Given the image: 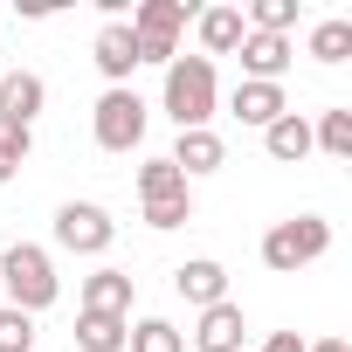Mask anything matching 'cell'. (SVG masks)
<instances>
[{
    "mask_svg": "<svg viewBox=\"0 0 352 352\" xmlns=\"http://www.w3.org/2000/svg\"><path fill=\"white\" fill-rule=\"evenodd\" d=\"M159 111L180 124V131H214V111H221V76H214V63H208V56H173V63H166Z\"/></svg>",
    "mask_w": 352,
    "mask_h": 352,
    "instance_id": "cell-1",
    "label": "cell"
},
{
    "mask_svg": "<svg viewBox=\"0 0 352 352\" xmlns=\"http://www.w3.org/2000/svg\"><path fill=\"white\" fill-rule=\"evenodd\" d=\"M56 297H63L56 256H49L42 242H8V256H0V304H14V311L42 318Z\"/></svg>",
    "mask_w": 352,
    "mask_h": 352,
    "instance_id": "cell-2",
    "label": "cell"
},
{
    "mask_svg": "<svg viewBox=\"0 0 352 352\" xmlns=\"http://www.w3.org/2000/svg\"><path fill=\"white\" fill-rule=\"evenodd\" d=\"M318 256H331V221L324 214H290L263 235V270H276V276H297Z\"/></svg>",
    "mask_w": 352,
    "mask_h": 352,
    "instance_id": "cell-3",
    "label": "cell"
},
{
    "mask_svg": "<svg viewBox=\"0 0 352 352\" xmlns=\"http://www.w3.org/2000/svg\"><path fill=\"white\" fill-rule=\"evenodd\" d=\"M201 8H187V0H138V8H131V42H138V63H173V56H180V28L194 21Z\"/></svg>",
    "mask_w": 352,
    "mask_h": 352,
    "instance_id": "cell-4",
    "label": "cell"
},
{
    "mask_svg": "<svg viewBox=\"0 0 352 352\" xmlns=\"http://www.w3.org/2000/svg\"><path fill=\"white\" fill-rule=\"evenodd\" d=\"M145 124H152V104H145L138 90H104L97 111H90L97 152H138V145H145Z\"/></svg>",
    "mask_w": 352,
    "mask_h": 352,
    "instance_id": "cell-5",
    "label": "cell"
},
{
    "mask_svg": "<svg viewBox=\"0 0 352 352\" xmlns=\"http://www.w3.org/2000/svg\"><path fill=\"white\" fill-rule=\"evenodd\" d=\"M111 242H118L111 208H97V201H63V208H56V249H69V256H104Z\"/></svg>",
    "mask_w": 352,
    "mask_h": 352,
    "instance_id": "cell-6",
    "label": "cell"
},
{
    "mask_svg": "<svg viewBox=\"0 0 352 352\" xmlns=\"http://www.w3.org/2000/svg\"><path fill=\"white\" fill-rule=\"evenodd\" d=\"M242 331H249L242 304H235V297H221V304H208V311L194 318L187 345H194V352H242Z\"/></svg>",
    "mask_w": 352,
    "mask_h": 352,
    "instance_id": "cell-7",
    "label": "cell"
},
{
    "mask_svg": "<svg viewBox=\"0 0 352 352\" xmlns=\"http://www.w3.org/2000/svg\"><path fill=\"white\" fill-rule=\"evenodd\" d=\"M242 83H283L290 76V63H297V49H290V35H242Z\"/></svg>",
    "mask_w": 352,
    "mask_h": 352,
    "instance_id": "cell-8",
    "label": "cell"
},
{
    "mask_svg": "<svg viewBox=\"0 0 352 352\" xmlns=\"http://www.w3.org/2000/svg\"><path fill=\"white\" fill-rule=\"evenodd\" d=\"M131 297H138V276H131V270H90V276H83V290H76V311L131 318Z\"/></svg>",
    "mask_w": 352,
    "mask_h": 352,
    "instance_id": "cell-9",
    "label": "cell"
},
{
    "mask_svg": "<svg viewBox=\"0 0 352 352\" xmlns=\"http://www.w3.org/2000/svg\"><path fill=\"white\" fill-rule=\"evenodd\" d=\"M166 159L180 166V180L194 187V180H208V173H221V166H228V138H221V131H180Z\"/></svg>",
    "mask_w": 352,
    "mask_h": 352,
    "instance_id": "cell-10",
    "label": "cell"
},
{
    "mask_svg": "<svg viewBox=\"0 0 352 352\" xmlns=\"http://www.w3.org/2000/svg\"><path fill=\"white\" fill-rule=\"evenodd\" d=\"M90 56H97V69H104V83H111V90H131L138 42H131V28H124V21H104V28H97V42H90Z\"/></svg>",
    "mask_w": 352,
    "mask_h": 352,
    "instance_id": "cell-11",
    "label": "cell"
},
{
    "mask_svg": "<svg viewBox=\"0 0 352 352\" xmlns=\"http://www.w3.org/2000/svg\"><path fill=\"white\" fill-rule=\"evenodd\" d=\"M283 111H290L283 83H235V90H228V118H235V124H256V131H270Z\"/></svg>",
    "mask_w": 352,
    "mask_h": 352,
    "instance_id": "cell-12",
    "label": "cell"
},
{
    "mask_svg": "<svg viewBox=\"0 0 352 352\" xmlns=\"http://www.w3.org/2000/svg\"><path fill=\"white\" fill-rule=\"evenodd\" d=\"M42 104H49V83L35 69H8V76H0V118H8V124H28L35 131Z\"/></svg>",
    "mask_w": 352,
    "mask_h": 352,
    "instance_id": "cell-13",
    "label": "cell"
},
{
    "mask_svg": "<svg viewBox=\"0 0 352 352\" xmlns=\"http://www.w3.org/2000/svg\"><path fill=\"white\" fill-rule=\"evenodd\" d=\"M173 290H180V304L208 311V304H221V297H228V270H221L214 256H194V263L173 270Z\"/></svg>",
    "mask_w": 352,
    "mask_h": 352,
    "instance_id": "cell-14",
    "label": "cell"
},
{
    "mask_svg": "<svg viewBox=\"0 0 352 352\" xmlns=\"http://www.w3.org/2000/svg\"><path fill=\"white\" fill-rule=\"evenodd\" d=\"M194 35H201V56L214 63V56H235L249 28H242V8H201L194 14Z\"/></svg>",
    "mask_w": 352,
    "mask_h": 352,
    "instance_id": "cell-15",
    "label": "cell"
},
{
    "mask_svg": "<svg viewBox=\"0 0 352 352\" xmlns=\"http://www.w3.org/2000/svg\"><path fill=\"white\" fill-rule=\"evenodd\" d=\"M263 152H270L276 166H304V159H311V118H304V111H283V118L263 131Z\"/></svg>",
    "mask_w": 352,
    "mask_h": 352,
    "instance_id": "cell-16",
    "label": "cell"
},
{
    "mask_svg": "<svg viewBox=\"0 0 352 352\" xmlns=\"http://www.w3.org/2000/svg\"><path fill=\"white\" fill-rule=\"evenodd\" d=\"M194 187L180 180V166H173V159H145L138 166V201L145 208H159V201H187Z\"/></svg>",
    "mask_w": 352,
    "mask_h": 352,
    "instance_id": "cell-17",
    "label": "cell"
},
{
    "mask_svg": "<svg viewBox=\"0 0 352 352\" xmlns=\"http://www.w3.org/2000/svg\"><path fill=\"white\" fill-rule=\"evenodd\" d=\"M311 152H324V159H352V104L318 111V124H311Z\"/></svg>",
    "mask_w": 352,
    "mask_h": 352,
    "instance_id": "cell-18",
    "label": "cell"
},
{
    "mask_svg": "<svg viewBox=\"0 0 352 352\" xmlns=\"http://www.w3.org/2000/svg\"><path fill=\"white\" fill-rule=\"evenodd\" d=\"M131 318H104V311H76V345L83 352H124Z\"/></svg>",
    "mask_w": 352,
    "mask_h": 352,
    "instance_id": "cell-19",
    "label": "cell"
},
{
    "mask_svg": "<svg viewBox=\"0 0 352 352\" xmlns=\"http://www.w3.org/2000/svg\"><path fill=\"white\" fill-rule=\"evenodd\" d=\"M124 352H187V331L173 324V318H138L124 331Z\"/></svg>",
    "mask_w": 352,
    "mask_h": 352,
    "instance_id": "cell-20",
    "label": "cell"
},
{
    "mask_svg": "<svg viewBox=\"0 0 352 352\" xmlns=\"http://www.w3.org/2000/svg\"><path fill=\"white\" fill-rule=\"evenodd\" d=\"M304 56H311V63H324V69H331V63H345V56H352V21H345V14L318 21V28H311V42H304Z\"/></svg>",
    "mask_w": 352,
    "mask_h": 352,
    "instance_id": "cell-21",
    "label": "cell"
},
{
    "mask_svg": "<svg viewBox=\"0 0 352 352\" xmlns=\"http://www.w3.org/2000/svg\"><path fill=\"white\" fill-rule=\"evenodd\" d=\"M28 152H35V131H28V124H8V118H0V187H8L14 173L28 166Z\"/></svg>",
    "mask_w": 352,
    "mask_h": 352,
    "instance_id": "cell-22",
    "label": "cell"
},
{
    "mask_svg": "<svg viewBox=\"0 0 352 352\" xmlns=\"http://www.w3.org/2000/svg\"><path fill=\"white\" fill-rule=\"evenodd\" d=\"M0 352H35V318L0 304Z\"/></svg>",
    "mask_w": 352,
    "mask_h": 352,
    "instance_id": "cell-23",
    "label": "cell"
},
{
    "mask_svg": "<svg viewBox=\"0 0 352 352\" xmlns=\"http://www.w3.org/2000/svg\"><path fill=\"white\" fill-rule=\"evenodd\" d=\"M187 221H194V194H187V201H159V208H145V228H159V235H166V228H187Z\"/></svg>",
    "mask_w": 352,
    "mask_h": 352,
    "instance_id": "cell-24",
    "label": "cell"
},
{
    "mask_svg": "<svg viewBox=\"0 0 352 352\" xmlns=\"http://www.w3.org/2000/svg\"><path fill=\"white\" fill-rule=\"evenodd\" d=\"M304 345H311V338H297V331H270V338H263V352H304Z\"/></svg>",
    "mask_w": 352,
    "mask_h": 352,
    "instance_id": "cell-25",
    "label": "cell"
},
{
    "mask_svg": "<svg viewBox=\"0 0 352 352\" xmlns=\"http://www.w3.org/2000/svg\"><path fill=\"white\" fill-rule=\"evenodd\" d=\"M304 352H352L345 338H318V345H304Z\"/></svg>",
    "mask_w": 352,
    "mask_h": 352,
    "instance_id": "cell-26",
    "label": "cell"
}]
</instances>
